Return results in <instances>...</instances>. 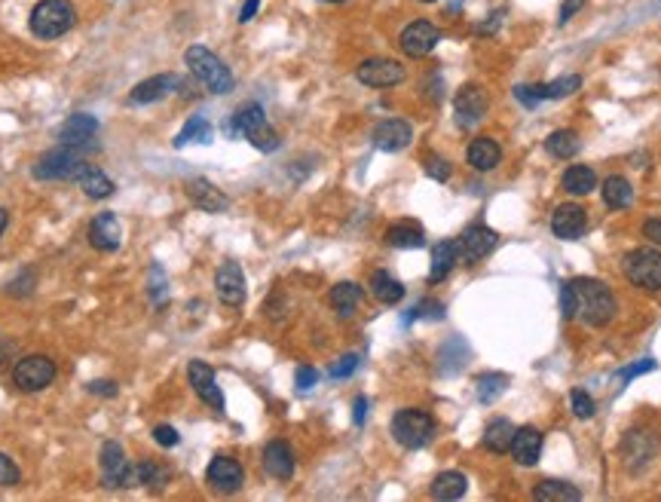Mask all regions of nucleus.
<instances>
[{
    "label": "nucleus",
    "instance_id": "f257e3e1",
    "mask_svg": "<svg viewBox=\"0 0 661 502\" xmlns=\"http://www.w3.org/2000/svg\"><path fill=\"white\" fill-rule=\"evenodd\" d=\"M561 313L563 319H582L591 328H603L616 315V298L606 282L578 276L561 285Z\"/></svg>",
    "mask_w": 661,
    "mask_h": 502
},
{
    "label": "nucleus",
    "instance_id": "f03ea898",
    "mask_svg": "<svg viewBox=\"0 0 661 502\" xmlns=\"http://www.w3.org/2000/svg\"><path fill=\"white\" fill-rule=\"evenodd\" d=\"M86 150L71 147V144H59V147L46 150L34 166V178L37 181H77L86 169Z\"/></svg>",
    "mask_w": 661,
    "mask_h": 502
},
{
    "label": "nucleus",
    "instance_id": "7ed1b4c3",
    "mask_svg": "<svg viewBox=\"0 0 661 502\" xmlns=\"http://www.w3.org/2000/svg\"><path fill=\"white\" fill-rule=\"evenodd\" d=\"M184 61H187L190 74L199 80L209 92L215 95H227L233 92V74L230 68L220 61L215 52L205 50V46H190L187 52H184Z\"/></svg>",
    "mask_w": 661,
    "mask_h": 502
},
{
    "label": "nucleus",
    "instance_id": "20e7f679",
    "mask_svg": "<svg viewBox=\"0 0 661 502\" xmlns=\"http://www.w3.org/2000/svg\"><path fill=\"white\" fill-rule=\"evenodd\" d=\"M77 22V10L68 0H40L31 10V34L40 40H55Z\"/></svg>",
    "mask_w": 661,
    "mask_h": 502
},
{
    "label": "nucleus",
    "instance_id": "39448f33",
    "mask_svg": "<svg viewBox=\"0 0 661 502\" xmlns=\"http://www.w3.org/2000/svg\"><path fill=\"white\" fill-rule=\"evenodd\" d=\"M233 135H243L245 141H251L254 147L264 150V154L279 150V135H275V129L270 126V120H267L264 108L254 105V101L233 114Z\"/></svg>",
    "mask_w": 661,
    "mask_h": 502
},
{
    "label": "nucleus",
    "instance_id": "423d86ee",
    "mask_svg": "<svg viewBox=\"0 0 661 502\" xmlns=\"http://www.w3.org/2000/svg\"><path fill=\"white\" fill-rule=\"evenodd\" d=\"M392 438L402 447H408V450H419V447H426L435 438V419L426 410L404 408L392 417Z\"/></svg>",
    "mask_w": 661,
    "mask_h": 502
},
{
    "label": "nucleus",
    "instance_id": "0eeeda50",
    "mask_svg": "<svg viewBox=\"0 0 661 502\" xmlns=\"http://www.w3.org/2000/svg\"><path fill=\"white\" fill-rule=\"evenodd\" d=\"M622 270L631 285L646 291H661V251L656 249H633L625 254Z\"/></svg>",
    "mask_w": 661,
    "mask_h": 502
},
{
    "label": "nucleus",
    "instance_id": "6e6552de",
    "mask_svg": "<svg viewBox=\"0 0 661 502\" xmlns=\"http://www.w3.org/2000/svg\"><path fill=\"white\" fill-rule=\"evenodd\" d=\"M55 380V362L50 355H25L12 368V383L22 392H40Z\"/></svg>",
    "mask_w": 661,
    "mask_h": 502
},
{
    "label": "nucleus",
    "instance_id": "1a4fd4ad",
    "mask_svg": "<svg viewBox=\"0 0 661 502\" xmlns=\"http://www.w3.org/2000/svg\"><path fill=\"white\" fill-rule=\"evenodd\" d=\"M101 481H105V487H138L135 466L126 459L120 442L101 444Z\"/></svg>",
    "mask_w": 661,
    "mask_h": 502
},
{
    "label": "nucleus",
    "instance_id": "9d476101",
    "mask_svg": "<svg viewBox=\"0 0 661 502\" xmlns=\"http://www.w3.org/2000/svg\"><path fill=\"white\" fill-rule=\"evenodd\" d=\"M355 77H358V84H364L370 89H389V86L404 84L408 71H404V65L395 59H364L362 65L355 68Z\"/></svg>",
    "mask_w": 661,
    "mask_h": 502
},
{
    "label": "nucleus",
    "instance_id": "9b49d317",
    "mask_svg": "<svg viewBox=\"0 0 661 502\" xmlns=\"http://www.w3.org/2000/svg\"><path fill=\"white\" fill-rule=\"evenodd\" d=\"M487 108H490V99H487L484 86L478 84H466L453 99V114H457V126L459 129H472L478 126L487 116Z\"/></svg>",
    "mask_w": 661,
    "mask_h": 502
},
{
    "label": "nucleus",
    "instance_id": "f8f14e48",
    "mask_svg": "<svg viewBox=\"0 0 661 502\" xmlns=\"http://www.w3.org/2000/svg\"><path fill=\"white\" fill-rule=\"evenodd\" d=\"M438 40H441V31L435 28V25L426 22V19H419V22H410L408 28L402 31V37H398V46H402L404 56L426 59L438 46Z\"/></svg>",
    "mask_w": 661,
    "mask_h": 502
},
{
    "label": "nucleus",
    "instance_id": "ddd939ff",
    "mask_svg": "<svg viewBox=\"0 0 661 502\" xmlns=\"http://www.w3.org/2000/svg\"><path fill=\"white\" fill-rule=\"evenodd\" d=\"M187 377H190V386L196 392L199 398H203L205 404H209L211 410H218V414H224V392L218 386V377L215 371L209 368L205 362H190L187 364Z\"/></svg>",
    "mask_w": 661,
    "mask_h": 502
},
{
    "label": "nucleus",
    "instance_id": "4468645a",
    "mask_svg": "<svg viewBox=\"0 0 661 502\" xmlns=\"http://www.w3.org/2000/svg\"><path fill=\"white\" fill-rule=\"evenodd\" d=\"M496 243H499L496 230H490V227H484V224H472L463 236H459V258H463L466 264H478V260H484L487 254L496 249Z\"/></svg>",
    "mask_w": 661,
    "mask_h": 502
},
{
    "label": "nucleus",
    "instance_id": "2eb2a0df",
    "mask_svg": "<svg viewBox=\"0 0 661 502\" xmlns=\"http://www.w3.org/2000/svg\"><path fill=\"white\" fill-rule=\"evenodd\" d=\"M215 288H218L220 304L243 307L245 304V273H243V267L233 264V260L220 264L218 273H215Z\"/></svg>",
    "mask_w": 661,
    "mask_h": 502
},
{
    "label": "nucleus",
    "instance_id": "dca6fc26",
    "mask_svg": "<svg viewBox=\"0 0 661 502\" xmlns=\"http://www.w3.org/2000/svg\"><path fill=\"white\" fill-rule=\"evenodd\" d=\"M656 450H658V442L652 438V432L633 429L625 435V442H622V457H625V466H628L631 472L646 469L649 459L656 457Z\"/></svg>",
    "mask_w": 661,
    "mask_h": 502
},
{
    "label": "nucleus",
    "instance_id": "f3484780",
    "mask_svg": "<svg viewBox=\"0 0 661 502\" xmlns=\"http://www.w3.org/2000/svg\"><path fill=\"white\" fill-rule=\"evenodd\" d=\"M551 230H554L557 239H578L585 230H588V211L582 209V205L576 203H563L554 209V215H551Z\"/></svg>",
    "mask_w": 661,
    "mask_h": 502
},
{
    "label": "nucleus",
    "instance_id": "a211bd4d",
    "mask_svg": "<svg viewBox=\"0 0 661 502\" xmlns=\"http://www.w3.org/2000/svg\"><path fill=\"white\" fill-rule=\"evenodd\" d=\"M205 478H209V484L215 487L218 493H236L245 481V472H243V466H239V459L215 457L209 463V469H205Z\"/></svg>",
    "mask_w": 661,
    "mask_h": 502
},
{
    "label": "nucleus",
    "instance_id": "6ab92c4d",
    "mask_svg": "<svg viewBox=\"0 0 661 502\" xmlns=\"http://www.w3.org/2000/svg\"><path fill=\"white\" fill-rule=\"evenodd\" d=\"M89 243H92V249L99 251H116L123 243V224L120 218L114 215V211H101V215L92 218V224H89Z\"/></svg>",
    "mask_w": 661,
    "mask_h": 502
},
{
    "label": "nucleus",
    "instance_id": "aec40b11",
    "mask_svg": "<svg viewBox=\"0 0 661 502\" xmlns=\"http://www.w3.org/2000/svg\"><path fill=\"white\" fill-rule=\"evenodd\" d=\"M181 86L184 84L178 74H156V77H150V80H141V84L129 92V101H132V105H154V101H163L165 95L178 92Z\"/></svg>",
    "mask_w": 661,
    "mask_h": 502
},
{
    "label": "nucleus",
    "instance_id": "412c9836",
    "mask_svg": "<svg viewBox=\"0 0 661 502\" xmlns=\"http://www.w3.org/2000/svg\"><path fill=\"white\" fill-rule=\"evenodd\" d=\"M95 132H99V120L92 114H74L68 116V123H61L59 129V144H71V147L86 150L92 144Z\"/></svg>",
    "mask_w": 661,
    "mask_h": 502
},
{
    "label": "nucleus",
    "instance_id": "4be33fe9",
    "mask_svg": "<svg viewBox=\"0 0 661 502\" xmlns=\"http://www.w3.org/2000/svg\"><path fill=\"white\" fill-rule=\"evenodd\" d=\"M410 141H413L410 123H404V120H383V123H377L374 144L380 150H386V154H398V150H404Z\"/></svg>",
    "mask_w": 661,
    "mask_h": 502
},
{
    "label": "nucleus",
    "instance_id": "5701e85b",
    "mask_svg": "<svg viewBox=\"0 0 661 502\" xmlns=\"http://www.w3.org/2000/svg\"><path fill=\"white\" fill-rule=\"evenodd\" d=\"M187 196H190V203L196 205V209L211 211V215L227 211V205H230V199L220 194L209 178H193V181H187Z\"/></svg>",
    "mask_w": 661,
    "mask_h": 502
},
{
    "label": "nucleus",
    "instance_id": "b1692460",
    "mask_svg": "<svg viewBox=\"0 0 661 502\" xmlns=\"http://www.w3.org/2000/svg\"><path fill=\"white\" fill-rule=\"evenodd\" d=\"M542 453V432L536 426H521L512 438V457L521 466H536Z\"/></svg>",
    "mask_w": 661,
    "mask_h": 502
},
{
    "label": "nucleus",
    "instance_id": "393cba45",
    "mask_svg": "<svg viewBox=\"0 0 661 502\" xmlns=\"http://www.w3.org/2000/svg\"><path fill=\"white\" fill-rule=\"evenodd\" d=\"M264 469L275 481H288L294 474V450L285 442H270L264 447Z\"/></svg>",
    "mask_w": 661,
    "mask_h": 502
},
{
    "label": "nucleus",
    "instance_id": "a878e982",
    "mask_svg": "<svg viewBox=\"0 0 661 502\" xmlns=\"http://www.w3.org/2000/svg\"><path fill=\"white\" fill-rule=\"evenodd\" d=\"M466 160H468V166L478 169V171H493L496 166H499V160H502L499 141H493V139H487V135H481V139H474L472 144H468Z\"/></svg>",
    "mask_w": 661,
    "mask_h": 502
},
{
    "label": "nucleus",
    "instance_id": "bb28decb",
    "mask_svg": "<svg viewBox=\"0 0 661 502\" xmlns=\"http://www.w3.org/2000/svg\"><path fill=\"white\" fill-rule=\"evenodd\" d=\"M459 264V239H444L432 249V270L429 282H444Z\"/></svg>",
    "mask_w": 661,
    "mask_h": 502
},
{
    "label": "nucleus",
    "instance_id": "cd10ccee",
    "mask_svg": "<svg viewBox=\"0 0 661 502\" xmlns=\"http://www.w3.org/2000/svg\"><path fill=\"white\" fill-rule=\"evenodd\" d=\"M601 194H603L606 209H612V211H622V209H628V205L633 203V187H631L628 178H622V175L606 178Z\"/></svg>",
    "mask_w": 661,
    "mask_h": 502
},
{
    "label": "nucleus",
    "instance_id": "c85d7f7f",
    "mask_svg": "<svg viewBox=\"0 0 661 502\" xmlns=\"http://www.w3.org/2000/svg\"><path fill=\"white\" fill-rule=\"evenodd\" d=\"M370 294H374L380 304L395 307V304H402V300H404V285L392 276V273L377 270L374 276H370Z\"/></svg>",
    "mask_w": 661,
    "mask_h": 502
},
{
    "label": "nucleus",
    "instance_id": "c756f323",
    "mask_svg": "<svg viewBox=\"0 0 661 502\" xmlns=\"http://www.w3.org/2000/svg\"><path fill=\"white\" fill-rule=\"evenodd\" d=\"M358 304H362V288H358L355 282H337V285L330 288V307H334V313L340 315V319H349L358 309Z\"/></svg>",
    "mask_w": 661,
    "mask_h": 502
},
{
    "label": "nucleus",
    "instance_id": "7c9ffc66",
    "mask_svg": "<svg viewBox=\"0 0 661 502\" xmlns=\"http://www.w3.org/2000/svg\"><path fill=\"white\" fill-rule=\"evenodd\" d=\"M514 432H518V429H514L512 419H506V417L493 419V423L484 429V447H487V450H493V453H508V450H512Z\"/></svg>",
    "mask_w": 661,
    "mask_h": 502
},
{
    "label": "nucleus",
    "instance_id": "2f4dec72",
    "mask_svg": "<svg viewBox=\"0 0 661 502\" xmlns=\"http://www.w3.org/2000/svg\"><path fill=\"white\" fill-rule=\"evenodd\" d=\"M386 243H389L392 249H423L426 233H423V227L404 221V224H395L386 230Z\"/></svg>",
    "mask_w": 661,
    "mask_h": 502
},
{
    "label": "nucleus",
    "instance_id": "473e14b6",
    "mask_svg": "<svg viewBox=\"0 0 661 502\" xmlns=\"http://www.w3.org/2000/svg\"><path fill=\"white\" fill-rule=\"evenodd\" d=\"M466 490H468V478L463 472H441L438 478L432 481V497L444 499V502L466 497Z\"/></svg>",
    "mask_w": 661,
    "mask_h": 502
},
{
    "label": "nucleus",
    "instance_id": "72a5a7b5",
    "mask_svg": "<svg viewBox=\"0 0 661 502\" xmlns=\"http://www.w3.org/2000/svg\"><path fill=\"white\" fill-rule=\"evenodd\" d=\"M77 184H80V190L86 194L89 199H108V196H114V181L105 175L101 169H95V166H86L83 169V175L77 178Z\"/></svg>",
    "mask_w": 661,
    "mask_h": 502
},
{
    "label": "nucleus",
    "instance_id": "f704fd0d",
    "mask_svg": "<svg viewBox=\"0 0 661 502\" xmlns=\"http://www.w3.org/2000/svg\"><path fill=\"white\" fill-rule=\"evenodd\" d=\"M546 150L554 160H573L578 150H582V141H578L573 129H557V132H551L546 139Z\"/></svg>",
    "mask_w": 661,
    "mask_h": 502
},
{
    "label": "nucleus",
    "instance_id": "c9c22d12",
    "mask_svg": "<svg viewBox=\"0 0 661 502\" xmlns=\"http://www.w3.org/2000/svg\"><path fill=\"white\" fill-rule=\"evenodd\" d=\"M597 187V175L591 166H569L563 171V190L573 196H588Z\"/></svg>",
    "mask_w": 661,
    "mask_h": 502
},
{
    "label": "nucleus",
    "instance_id": "e433bc0d",
    "mask_svg": "<svg viewBox=\"0 0 661 502\" xmlns=\"http://www.w3.org/2000/svg\"><path fill=\"white\" fill-rule=\"evenodd\" d=\"M215 139V129H211V123L205 120V116H190L187 126L181 129V132L175 135V147H187V144H211Z\"/></svg>",
    "mask_w": 661,
    "mask_h": 502
},
{
    "label": "nucleus",
    "instance_id": "4c0bfd02",
    "mask_svg": "<svg viewBox=\"0 0 661 502\" xmlns=\"http://www.w3.org/2000/svg\"><path fill=\"white\" fill-rule=\"evenodd\" d=\"M533 499H542V502H578L582 499V493L576 490L573 484H567V481H539L533 490Z\"/></svg>",
    "mask_w": 661,
    "mask_h": 502
},
{
    "label": "nucleus",
    "instance_id": "58836bf2",
    "mask_svg": "<svg viewBox=\"0 0 661 502\" xmlns=\"http://www.w3.org/2000/svg\"><path fill=\"white\" fill-rule=\"evenodd\" d=\"M533 89H536V95H539V101L567 99V95L582 89V77H578V74H569V77H557V80H551V84H536Z\"/></svg>",
    "mask_w": 661,
    "mask_h": 502
},
{
    "label": "nucleus",
    "instance_id": "ea45409f",
    "mask_svg": "<svg viewBox=\"0 0 661 502\" xmlns=\"http://www.w3.org/2000/svg\"><path fill=\"white\" fill-rule=\"evenodd\" d=\"M135 478H138V487L163 490L165 481H169V472H165L160 463H154V459H141V463L135 466Z\"/></svg>",
    "mask_w": 661,
    "mask_h": 502
},
{
    "label": "nucleus",
    "instance_id": "a19ab883",
    "mask_svg": "<svg viewBox=\"0 0 661 502\" xmlns=\"http://www.w3.org/2000/svg\"><path fill=\"white\" fill-rule=\"evenodd\" d=\"M506 386H508V377H502V374H481L478 377V398L484 404H493L496 398L506 392Z\"/></svg>",
    "mask_w": 661,
    "mask_h": 502
},
{
    "label": "nucleus",
    "instance_id": "79ce46f5",
    "mask_svg": "<svg viewBox=\"0 0 661 502\" xmlns=\"http://www.w3.org/2000/svg\"><path fill=\"white\" fill-rule=\"evenodd\" d=\"M569 402H573V414L578 419H591V417H594L597 404H594V398H591L585 389H576L573 395H569Z\"/></svg>",
    "mask_w": 661,
    "mask_h": 502
},
{
    "label": "nucleus",
    "instance_id": "37998d69",
    "mask_svg": "<svg viewBox=\"0 0 661 502\" xmlns=\"http://www.w3.org/2000/svg\"><path fill=\"white\" fill-rule=\"evenodd\" d=\"M19 481H22V472H19V466L12 463L6 453H0V487H16Z\"/></svg>",
    "mask_w": 661,
    "mask_h": 502
},
{
    "label": "nucleus",
    "instance_id": "c03bdc74",
    "mask_svg": "<svg viewBox=\"0 0 661 502\" xmlns=\"http://www.w3.org/2000/svg\"><path fill=\"white\" fill-rule=\"evenodd\" d=\"M444 315V304H438V300H423V304H417L410 309L408 319H441Z\"/></svg>",
    "mask_w": 661,
    "mask_h": 502
},
{
    "label": "nucleus",
    "instance_id": "a18cd8bd",
    "mask_svg": "<svg viewBox=\"0 0 661 502\" xmlns=\"http://www.w3.org/2000/svg\"><path fill=\"white\" fill-rule=\"evenodd\" d=\"M426 171H429V178H435V181H447L453 169L444 156H429V160H426Z\"/></svg>",
    "mask_w": 661,
    "mask_h": 502
},
{
    "label": "nucleus",
    "instance_id": "49530a36",
    "mask_svg": "<svg viewBox=\"0 0 661 502\" xmlns=\"http://www.w3.org/2000/svg\"><path fill=\"white\" fill-rule=\"evenodd\" d=\"M355 368H358V355H343V359L337 362V364H330L328 374L334 377V380H343V377H349Z\"/></svg>",
    "mask_w": 661,
    "mask_h": 502
},
{
    "label": "nucleus",
    "instance_id": "de8ad7c7",
    "mask_svg": "<svg viewBox=\"0 0 661 502\" xmlns=\"http://www.w3.org/2000/svg\"><path fill=\"white\" fill-rule=\"evenodd\" d=\"M154 442L160 444V447H175L178 442H181V435H178V429L175 426H156L154 429Z\"/></svg>",
    "mask_w": 661,
    "mask_h": 502
},
{
    "label": "nucleus",
    "instance_id": "09e8293b",
    "mask_svg": "<svg viewBox=\"0 0 661 502\" xmlns=\"http://www.w3.org/2000/svg\"><path fill=\"white\" fill-rule=\"evenodd\" d=\"M646 371H656V362H652V359H643V362L631 364V368H622V371H618V380L628 383V380H633V377L646 374Z\"/></svg>",
    "mask_w": 661,
    "mask_h": 502
},
{
    "label": "nucleus",
    "instance_id": "8fccbe9b",
    "mask_svg": "<svg viewBox=\"0 0 661 502\" xmlns=\"http://www.w3.org/2000/svg\"><path fill=\"white\" fill-rule=\"evenodd\" d=\"M294 383H298V389H300V392L313 389L315 383H319V371L309 368V364H303V368H298V377H294Z\"/></svg>",
    "mask_w": 661,
    "mask_h": 502
},
{
    "label": "nucleus",
    "instance_id": "3c124183",
    "mask_svg": "<svg viewBox=\"0 0 661 502\" xmlns=\"http://www.w3.org/2000/svg\"><path fill=\"white\" fill-rule=\"evenodd\" d=\"M92 395H101V398H114L116 392H120V386H116L114 380H89V386H86Z\"/></svg>",
    "mask_w": 661,
    "mask_h": 502
},
{
    "label": "nucleus",
    "instance_id": "603ef678",
    "mask_svg": "<svg viewBox=\"0 0 661 502\" xmlns=\"http://www.w3.org/2000/svg\"><path fill=\"white\" fill-rule=\"evenodd\" d=\"M514 99H518L523 108H536V105H539V95H536V89L527 86V84L514 86Z\"/></svg>",
    "mask_w": 661,
    "mask_h": 502
},
{
    "label": "nucleus",
    "instance_id": "864d4df0",
    "mask_svg": "<svg viewBox=\"0 0 661 502\" xmlns=\"http://www.w3.org/2000/svg\"><path fill=\"white\" fill-rule=\"evenodd\" d=\"M643 236L649 239V243L661 245V218H652V221L643 224Z\"/></svg>",
    "mask_w": 661,
    "mask_h": 502
},
{
    "label": "nucleus",
    "instance_id": "5fc2aeb1",
    "mask_svg": "<svg viewBox=\"0 0 661 502\" xmlns=\"http://www.w3.org/2000/svg\"><path fill=\"white\" fill-rule=\"evenodd\" d=\"M260 10V0H245V4H243V10H239V22H251V19H254V12H258Z\"/></svg>",
    "mask_w": 661,
    "mask_h": 502
},
{
    "label": "nucleus",
    "instance_id": "6e6d98bb",
    "mask_svg": "<svg viewBox=\"0 0 661 502\" xmlns=\"http://www.w3.org/2000/svg\"><path fill=\"white\" fill-rule=\"evenodd\" d=\"M582 4H585V0H567V4L561 6V25H567L569 19L578 12V6H582Z\"/></svg>",
    "mask_w": 661,
    "mask_h": 502
},
{
    "label": "nucleus",
    "instance_id": "4d7b16f0",
    "mask_svg": "<svg viewBox=\"0 0 661 502\" xmlns=\"http://www.w3.org/2000/svg\"><path fill=\"white\" fill-rule=\"evenodd\" d=\"M364 417H368V398L362 395V398H355V414H353V419H355L358 426H362Z\"/></svg>",
    "mask_w": 661,
    "mask_h": 502
},
{
    "label": "nucleus",
    "instance_id": "13d9d810",
    "mask_svg": "<svg viewBox=\"0 0 661 502\" xmlns=\"http://www.w3.org/2000/svg\"><path fill=\"white\" fill-rule=\"evenodd\" d=\"M12 349H16L12 343H0V368L6 364V353H12Z\"/></svg>",
    "mask_w": 661,
    "mask_h": 502
},
{
    "label": "nucleus",
    "instance_id": "bf43d9fd",
    "mask_svg": "<svg viewBox=\"0 0 661 502\" xmlns=\"http://www.w3.org/2000/svg\"><path fill=\"white\" fill-rule=\"evenodd\" d=\"M6 224H10V215H6V209H0V236H4Z\"/></svg>",
    "mask_w": 661,
    "mask_h": 502
},
{
    "label": "nucleus",
    "instance_id": "052dcab7",
    "mask_svg": "<svg viewBox=\"0 0 661 502\" xmlns=\"http://www.w3.org/2000/svg\"><path fill=\"white\" fill-rule=\"evenodd\" d=\"M328 4H343V0H328Z\"/></svg>",
    "mask_w": 661,
    "mask_h": 502
},
{
    "label": "nucleus",
    "instance_id": "680f3d73",
    "mask_svg": "<svg viewBox=\"0 0 661 502\" xmlns=\"http://www.w3.org/2000/svg\"><path fill=\"white\" fill-rule=\"evenodd\" d=\"M423 4H435V0H423Z\"/></svg>",
    "mask_w": 661,
    "mask_h": 502
}]
</instances>
